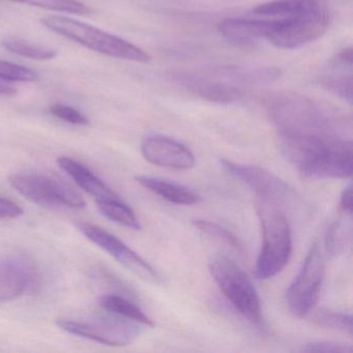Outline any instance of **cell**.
I'll return each instance as SVG.
<instances>
[{
    "mask_svg": "<svg viewBox=\"0 0 353 353\" xmlns=\"http://www.w3.org/2000/svg\"><path fill=\"white\" fill-rule=\"evenodd\" d=\"M283 154L303 177L350 179L353 172L351 140L339 134L280 136Z\"/></svg>",
    "mask_w": 353,
    "mask_h": 353,
    "instance_id": "cell-1",
    "label": "cell"
},
{
    "mask_svg": "<svg viewBox=\"0 0 353 353\" xmlns=\"http://www.w3.org/2000/svg\"><path fill=\"white\" fill-rule=\"evenodd\" d=\"M51 32L94 52L134 63H145L150 57L143 49L100 28L65 16H46L41 20Z\"/></svg>",
    "mask_w": 353,
    "mask_h": 353,
    "instance_id": "cell-2",
    "label": "cell"
},
{
    "mask_svg": "<svg viewBox=\"0 0 353 353\" xmlns=\"http://www.w3.org/2000/svg\"><path fill=\"white\" fill-rule=\"evenodd\" d=\"M268 113L279 135L336 133L332 119L316 103L296 94H285L274 98Z\"/></svg>",
    "mask_w": 353,
    "mask_h": 353,
    "instance_id": "cell-3",
    "label": "cell"
},
{
    "mask_svg": "<svg viewBox=\"0 0 353 353\" xmlns=\"http://www.w3.org/2000/svg\"><path fill=\"white\" fill-rule=\"evenodd\" d=\"M214 282L234 309L255 325H261V303L251 279L226 256H216L210 263Z\"/></svg>",
    "mask_w": 353,
    "mask_h": 353,
    "instance_id": "cell-4",
    "label": "cell"
},
{
    "mask_svg": "<svg viewBox=\"0 0 353 353\" xmlns=\"http://www.w3.org/2000/svg\"><path fill=\"white\" fill-rule=\"evenodd\" d=\"M260 214L262 248L255 274L259 280H268L280 274L288 264L292 254V235L288 220L282 212L262 208Z\"/></svg>",
    "mask_w": 353,
    "mask_h": 353,
    "instance_id": "cell-5",
    "label": "cell"
},
{
    "mask_svg": "<svg viewBox=\"0 0 353 353\" xmlns=\"http://www.w3.org/2000/svg\"><path fill=\"white\" fill-rule=\"evenodd\" d=\"M332 19V8L274 19L266 42L279 49L299 48L323 36Z\"/></svg>",
    "mask_w": 353,
    "mask_h": 353,
    "instance_id": "cell-6",
    "label": "cell"
},
{
    "mask_svg": "<svg viewBox=\"0 0 353 353\" xmlns=\"http://www.w3.org/2000/svg\"><path fill=\"white\" fill-rule=\"evenodd\" d=\"M324 276L325 260L319 243L314 241L299 274L287 290V305L293 315L299 318L305 317L315 307L319 299Z\"/></svg>",
    "mask_w": 353,
    "mask_h": 353,
    "instance_id": "cell-7",
    "label": "cell"
},
{
    "mask_svg": "<svg viewBox=\"0 0 353 353\" xmlns=\"http://www.w3.org/2000/svg\"><path fill=\"white\" fill-rule=\"evenodd\" d=\"M9 183L26 199L49 208L81 210L85 201L79 193L63 181L38 173H16Z\"/></svg>",
    "mask_w": 353,
    "mask_h": 353,
    "instance_id": "cell-8",
    "label": "cell"
},
{
    "mask_svg": "<svg viewBox=\"0 0 353 353\" xmlns=\"http://www.w3.org/2000/svg\"><path fill=\"white\" fill-rule=\"evenodd\" d=\"M55 323L61 330L74 336H79L113 347H123L132 344L141 332V324L117 315L98 318L92 321L59 318Z\"/></svg>",
    "mask_w": 353,
    "mask_h": 353,
    "instance_id": "cell-9",
    "label": "cell"
},
{
    "mask_svg": "<svg viewBox=\"0 0 353 353\" xmlns=\"http://www.w3.org/2000/svg\"><path fill=\"white\" fill-rule=\"evenodd\" d=\"M77 228L88 241L104 250L144 282L152 285L165 284L164 276L156 268L108 231L90 223H79Z\"/></svg>",
    "mask_w": 353,
    "mask_h": 353,
    "instance_id": "cell-10",
    "label": "cell"
},
{
    "mask_svg": "<svg viewBox=\"0 0 353 353\" xmlns=\"http://www.w3.org/2000/svg\"><path fill=\"white\" fill-rule=\"evenodd\" d=\"M222 165L231 175L253 190L264 204H287L294 199V190L266 169L225 159L222 160Z\"/></svg>",
    "mask_w": 353,
    "mask_h": 353,
    "instance_id": "cell-11",
    "label": "cell"
},
{
    "mask_svg": "<svg viewBox=\"0 0 353 353\" xmlns=\"http://www.w3.org/2000/svg\"><path fill=\"white\" fill-rule=\"evenodd\" d=\"M41 288V274L34 260L24 255L6 256L0 260V301L17 299Z\"/></svg>",
    "mask_w": 353,
    "mask_h": 353,
    "instance_id": "cell-12",
    "label": "cell"
},
{
    "mask_svg": "<svg viewBox=\"0 0 353 353\" xmlns=\"http://www.w3.org/2000/svg\"><path fill=\"white\" fill-rule=\"evenodd\" d=\"M218 78L206 77L203 75L191 73H179L174 75L176 81L197 94L199 98L216 104L229 105L239 102L243 96V90L239 84L225 77L216 71Z\"/></svg>",
    "mask_w": 353,
    "mask_h": 353,
    "instance_id": "cell-13",
    "label": "cell"
},
{
    "mask_svg": "<svg viewBox=\"0 0 353 353\" xmlns=\"http://www.w3.org/2000/svg\"><path fill=\"white\" fill-rule=\"evenodd\" d=\"M141 152L145 160L157 166L189 170L196 164L195 156L189 148L165 136L154 135L145 138L141 144Z\"/></svg>",
    "mask_w": 353,
    "mask_h": 353,
    "instance_id": "cell-14",
    "label": "cell"
},
{
    "mask_svg": "<svg viewBox=\"0 0 353 353\" xmlns=\"http://www.w3.org/2000/svg\"><path fill=\"white\" fill-rule=\"evenodd\" d=\"M274 19H248V18H228L218 24L221 36L236 47L249 48L268 39L272 30Z\"/></svg>",
    "mask_w": 353,
    "mask_h": 353,
    "instance_id": "cell-15",
    "label": "cell"
},
{
    "mask_svg": "<svg viewBox=\"0 0 353 353\" xmlns=\"http://www.w3.org/2000/svg\"><path fill=\"white\" fill-rule=\"evenodd\" d=\"M57 165L75 181L76 185H79L86 193L94 196L97 201L121 199L104 181H101L92 171L81 163L68 157H61L57 159Z\"/></svg>",
    "mask_w": 353,
    "mask_h": 353,
    "instance_id": "cell-16",
    "label": "cell"
},
{
    "mask_svg": "<svg viewBox=\"0 0 353 353\" xmlns=\"http://www.w3.org/2000/svg\"><path fill=\"white\" fill-rule=\"evenodd\" d=\"M332 72L323 76L322 85L340 97L343 100L352 103V49H343L330 63Z\"/></svg>",
    "mask_w": 353,
    "mask_h": 353,
    "instance_id": "cell-17",
    "label": "cell"
},
{
    "mask_svg": "<svg viewBox=\"0 0 353 353\" xmlns=\"http://www.w3.org/2000/svg\"><path fill=\"white\" fill-rule=\"evenodd\" d=\"M332 0H272L254 9L256 15L286 18L332 8Z\"/></svg>",
    "mask_w": 353,
    "mask_h": 353,
    "instance_id": "cell-18",
    "label": "cell"
},
{
    "mask_svg": "<svg viewBox=\"0 0 353 353\" xmlns=\"http://www.w3.org/2000/svg\"><path fill=\"white\" fill-rule=\"evenodd\" d=\"M135 181L148 191L176 205H193L198 203L200 200L199 196L191 190L165 179L148 175H138L135 177Z\"/></svg>",
    "mask_w": 353,
    "mask_h": 353,
    "instance_id": "cell-19",
    "label": "cell"
},
{
    "mask_svg": "<svg viewBox=\"0 0 353 353\" xmlns=\"http://www.w3.org/2000/svg\"><path fill=\"white\" fill-rule=\"evenodd\" d=\"M99 305L112 315L137 322L141 325L154 327V323L139 307L127 297L117 294L103 295L99 299Z\"/></svg>",
    "mask_w": 353,
    "mask_h": 353,
    "instance_id": "cell-20",
    "label": "cell"
},
{
    "mask_svg": "<svg viewBox=\"0 0 353 353\" xmlns=\"http://www.w3.org/2000/svg\"><path fill=\"white\" fill-rule=\"evenodd\" d=\"M97 206L101 214L108 220L133 230L141 229V225L134 210L121 199L100 200L97 201Z\"/></svg>",
    "mask_w": 353,
    "mask_h": 353,
    "instance_id": "cell-21",
    "label": "cell"
},
{
    "mask_svg": "<svg viewBox=\"0 0 353 353\" xmlns=\"http://www.w3.org/2000/svg\"><path fill=\"white\" fill-rule=\"evenodd\" d=\"M3 47L14 54L34 61H51L57 57V52L53 49L30 44L26 41L17 39H7L3 42Z\"/></svg>",
    "mask_w": 353,
    "mask_h": 353,
    "instance_id": "cell-22",
    "label": "cell"
},
{
    "mask_svg": "<svg viewBox=\"0 0 353 353\" xmlns=\"http://www.w3.org/2000/svg\"><path fill=\"white\" fill-rule=\"evenodd\" d=\"M14 3H23L40 9L61 12L71 15L85 16L90 13V9L79 0H10Z\"/></svg>",
    "mask_w": 353,
    "mask_h": 353,
    "instance_id": "cell-23",
    "label": "cell"
},
{
    "mask_svg": "<svg viewBox=\"0 0 353 353\" xmlns=\"http://www.w3.org/2000/svg\"><path fill=\"white\" fill-rule=\"evenodd\" d=\"M193 223L194 226L197 227L198 230L201 231L204 234L226 243L239 253H243V243L237 239L236 235L233 234L222 225L208 220H195Z\"/></svg>",
    "mask_w": 353,
    "mask_h": 353,
    "instance_id": "cell-24",
    "label": "cell"
},
{
    "mask_svg": "<svg viewBox=\"0 0 353 353\" xmlns=\"http://www.w3.org/2000/svg\"><path fill=\"white\" fill-rule=\"evenodd\" d=\"M38 79L39 74L34 70L0 59V80L13 83V82H34Z\"/></svg>",
    "mask_w": 353,
    "mask_h": 353,
    "instance_id": "cell-25",
    "label": "cell"
},
{
    "mask_svg": "<svg viewBox=\"0 0 353 353\" xmlns=\"http://www.w3.org/2000/svg\"><path fill=\"white\" fill-rule=\"evenodd\" d=\"M316 321L324 327L352 334V316L350 314L330 310H320L315 316Z\"/></svg>",
    "mask_w": 353,
    "mask_h": 353,
    "instance_id": "cell-26",
    "label": "cell"
},
{
    "mask_svg": "<svg viewBox=\"0 0 353 353\" xmlns=\"http://www.w3.org/2000/svg\"><path fill=\"white\" fill-rule=\"evenodd\" d=\"M347 243L346 228L341 221H336L330 225L325 237L326 252L330 256L342 253Z\"/></svg>",
    "mask_w": 353,
    "mask_h": 353,
    "instance_id": "cell-27",
    "label": "cell"
},
{
    "mask_svg": "<svg viewBox=\"0 0 353 353\" xmlns=\"http://www.w3.org/2000/svg\"><path fill=\"white\" fill-rule=\"evenodd\" d=\"M50 113L57 119L75 125H88L90 119L77 109L63 104H54L50 107Z\"/></svg>",
    "mask_w": 353,
    "mask_h": 353,
    "instance_id": "cell-28",
    "label": "cell"
},
{
    "mask_svg": "<svg viewBox=\"0 0 353 353\" xmlns=\"http://www.w3.org/2000/svg\"><path fill=\"white\" fill-rule=\"evenodd\" d=\"M303 352H332V353H351L353 351L352 346L344 344V343L334 342V341H315L307 343L301 348Z\"/></svg>",
    "mask_w": 353,
    "mask_h": 353,
    "instance_id": "cell-29",
    "label": "cell"
},
{
    "mask_svg": "<svg viewBox=\"0 0 353 353\" xmlns=\"http://www.w3.org/2000/svg\"><path fill=\"white\" fill-rule=\"evenodd\" d=\"M24 214L23 208L12 200L0 198V220L19 218Z\"/></svg>",
    "mask_w": 353,
    "mask_h": 353,
    "instance_id": "cell-30",
    "label": "cell"
},
{
    "mask_svg": "<svg viewBox=\"0 0 353 353\" xmlns=\"http://www.w3.org/2000/svg\"><path fill=\"white\" fill-rule=\"evenodd\" d=\"M341 208L345 214L351 216L352 214V188L351 185L345 188L341 194L340 198Z\"/></svg>",
    "mask_w": 353,
    "mask_h": 353,
    "instance_id": "cell-31",
    "label": "cell"
},
{
    "mask_svg": "<svg viewBox=\"0 0 353 353\" xmlns=\"http://www.w3.org/2000/svg\"><path fill=\"white\" fill-rule=\"evenodd\" d=\"M18 94V90L9 82L0 80V98H11Z\"/></svg>",
    "mask_w": 353,
    "mask_h": 353,
    "instance_id": "cell-32",
    "label": "cell"
}]
</instances>
